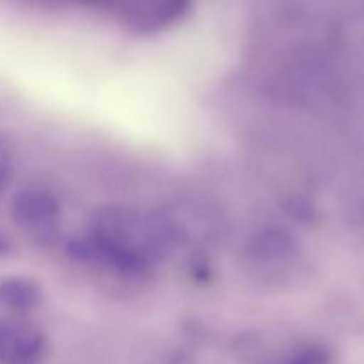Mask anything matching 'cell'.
<instances>
[{
	"label": "cell",
	"instance_id": "cell-1",
	"mask_svg": "<svg viewBox=\"0 0 364 364\" xmlns=\"http://www.w3.org/2000/svg\"><path fill=\"white\" fill-rule=\"evenodd\" d=\"M95 242L114 263L139 267L173 245L162 215L128 208H109L98 217Z\"/></svg>",
	"mask_w": 364,
	"mask_h": 364
},
{
	"label": "cell",
	"instance_id": "cell-2",
	"mask_svg": "<svg viewBox=\"0 0 364 364\" xmlns=\"http://www.w3.org/2000/svg\"><path fill=\"white\" fill-rule=\"evenodd\" d=\"M11 208L16 223L34 235H45L59 219L57 201L43 188L28 187L20 191L14 196Z\"/></svg>",
	"mask_w": 364,
	"mask_h": 364
},
{
	"label": "cell",
	"instance_id": "cell-3",
	"mask_svg": "<svg viewBox=\"0 0 364 364\" xmlns=\"http://www.w3.org/2000/svg\"><path fill=\"white\" fill-rule=\"evenodd\" d=\"M41 350V340L25 323L0 318V364H27Z\"/></svg>",
	"mask_w": 364,
	"mask_h": 364
},
{
	"label": "cell",
	"instance_id": "cell-4",
	"mask_svg": "<svg viewBox=\"0 0 364 364\" xmlns=\"http://www.w3.org/2000/svg\"><path fill=\"white\" fill-rule=\"evenodd\" d=\"M41 301V290L34 281L20 276L0 277V306L11 311H28Z\"/></svg>",
	"mask_w": 364,
	"mask_h": 364
},
{
	"label": "cell",
	"instance_id": "cell-5",
	"mask_svg": "<svg viewBox=\"0 0 364 364\" xmlns=\"http://www.w3.org/2000/svg\"><path fill=\"white\" fill-rule=\"evenodd\" d=\"M11 176V156L7 153L6 146L0 142V191L6 187V183L9 181Z\"/></svg>",
	"mask_w": 364,
	"mask_h": 364
},
{
	"label": "cell",
	"instance_id": "cell-6",
	"mask_svg": "<svg viewBox=\"0 0 364 364\" xmlns=\"http://www.w3.org/2000/svg\"><path fill=\"white\" fill-rule=\"evenodd\" d=\"M11 252V240L7 235L0 230V256H7Z\"/></svg>",
	"mask_w": 364,
	"mask_h": 364
}]
</instances>
